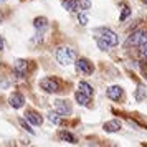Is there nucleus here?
Masks as SVG:
<instances>
[{"instance_id":"1","label":"nucleus","mask_w":147,"mask_h":147,"mask_svg":"<svg viewBox=\"0 0 147 147\" xmlns=\"http://www.w3.org/2000/svg\"><path fill=\"white\" fill-rule=\"evenodd\" d=\"M74 58H76V55H74V51L71 50V48L61 47V48L56 50V60H58V63L63 65V66L71 65V63L74 61Z\"/></svg>"},{"instance_id":"2","label":"nucleus","mask_w":147,"mask_h":147,"mask_svg":"<svg viewBox=\"0 0 147 147\" xmlns=\"http://www.w3.org/2000/svg\"><path fill=\"white\" fill-rule=\"evenodd\" d=\"M142 43H147V32L146 30H136L134 33L129 35V38H127V45L131 47H139Z\"/></svg>"},{"instance_id":"3","label":"nucleus","mask_w":147,"mask_h":147,"mask_svg":"<svg viewBox=\"0 0 147 147\" xmlns=\"http://www.w3.org/2000/svg\"><path fill=\"white\" fill-rule=\"evenodd\" d=\"M98 32L101 33L99 38H102L109 47H116L119 43V36H117V33H114L113 30H109V28H99Z\"/></svg>"},{"instance_id":"4","label":"nucleus","mask_w":147,"mask_h":147,"mask_svg":"<svg viewBox=\"0 0 147 147\" xmlns=\"http://www.w3.org/2000/svg\"><path fill=\"white\" fill-rule=\"evenodd\" d=\"M40 88L45 89L47 93H58L60 91V83L53 78H43L40 81Z\"/></svg>"},{"instance_id":"5","label":"nucleus","mask_w":147,"mask_h":147,"mask_svg":"<svg viewBox=\"0 0 147 147\" xmlns=\"http://www.w3.org/2000/svg\"><path fill=\"white\" fill-rule=\"evenodd\" d=\"M76 69L83 74H91L94 71V66L93 63L86 58H80V60H76Z\"/></svg>"},{"instance_id":"6","label":"nucleus","mask_w":147,"mask_h":147,"mask_svg":"<svg viewBox=\"0 0 147 147\" xmlns=\"http://www.w3.org/2000/svg\"><path fill=\"white\" fill-rule=\"evenodd\" d=\"M55 107H56V111L61 114V116H69V114L73 113V109H71V104L65 99H56L55 101Z\"/></svg>"},{"instance_id":"7","label":"nucleus","mask_w":147,"mask_h":147,"mask_svg":"<svg viewBox=\"0 0 147 147\" xmlns=\"http://www.w3.org/2000/svg\"><path fill=\"white\" fill-rule=\"evenodd\" d=\"M106 94H107V98H109V99L119 101L121 98H122V94H124V89H122L121 86H117V84H114V86H109V88H107Z\"/></svg>"},{"instance_id":"8","label":"nucleus","mask_w":147,"mask_h":147,"mask_svg":"<svg viewBox=\"0 0 147 147\" xmlns=\"http://www.w3.org/2000/svg\"><path fill=\"white\" fill-rule=\"evenodd\" d=\"M8 102H10V106H12V107H15V109H20V107L25 104V99H23V96H22V94L13 93V94H10Z\"/></svg>"},{"instance_id":"9","label":"nucleus","mask_w":147,"mask_h":147,"mask_svg":"<svg viewBox=\"0 0 147 147\" xmlns=\"http://www.w3.org/2000/svg\"><path fill=\"white\" fill-rule=\"evenodd\" d=\"M25 117H27V121H30L32 124H35V126H41V122H43L41 116L38 113H35V111H27V113H25Z\"/></svg>"},{"instance_id":"10","label":"nucleus","mask_w":147,"mask_h":147,"mask_svg":"<svg viewBox=\"0 0 147 147\" xmlns=\"http://www.w3.org/2000/svg\"><path fill=\"white\" fill-rule=\"evenodd\" d=\"M13 69H15V74L18 76V78H22L23 74H25V71H27V61L25 60H17L13 65Z\"/></svg>"},{"instance_id":"11","label":"nucleus","mask_w":147,"mask_h":147,"mask_svg":"<svg viewBox=\"0 0 147 147\" xmlns=\"http://www.w3.org/2000/svg\"><path fill=\"white\" fill-rule=\"evenodd\" d=\"M102 127H104L106 132H117L121 129V122L117 119H113V121H109V122H106Z\"/></svg>"},{"instance_id":"12","label":"nucleus","mask_w":147,"mask_h":147,"mask_svg":"<svg viewBox=\"0 0 147 147\" xmlns=\"http://www.w3.org/2000/svg\"><path fill=\"white\" fill-rule=\"evenodd\" d=\"M78 89H80L81 93L88 94V96H93V86L86 83V81H80V84H78Z\"/></svg>"},{"instance_id":"13","label":"nucleus","mask_w":147,"mask_h":147,"mask_svg":"<svg viewBox=\"0 0 147 147\" xmlns=\"http://www.w3.org/2000/svg\"><path fill=\"white\" fill-rule=\"evenodd\" d=\"M89 98H91V96L81 93V91H76V94H74V99L78 101V104H81V106H86L88 102H89Z\"/></svg>"},{"instance_id":"14","label":"nucleus","mask_w":147,"mask_h":147,"mask_svg":"<svg viewBox=\"0 0 147 147\" xmlns=\"http://www.w3.org/2000/svg\"><path fill=\"white\" fill-rule=\"evenodd\" d=\"M61 5H63V8L68 10V12H76V10H78V3H76V0H63Z\"/></svg>"},{"instance_id":"15","label":"nucleus","mask_w":147,"mask_h":147,"mask_svg":"<svg viewBox=\"0 0 147 147\" xmlns=\"http://www.w3.org/2000/svg\"><path fill=\"white\" fill-rule=\"evenodd\" d=\"M60 139L65 140V142H69V144H76V142H78V140H76V136H73V134L68 132V131L60 132Z\"/></svg>"},{"instance_id":"16","label":"nucleus","mask_w":147,"mask_h":147,"mask_svg":"<svg viewBox=\"0 0 147 147\" xmlns=\"http://www.w3.org/2000/svg\"><path fill=\"white\" fill-rule=\"evenodd\" d=\"M146 96H147V89L146 86H137V89H136V101H142V99H146Z\"/></svg>"},{"instance_id":"17","label":"nucleus","mask_w":147,"mask_h":147,"mask_svg":"<svg viewBox=\"0 0 147 147\" xmlns=\"http://www.w3.org/2000/svg\"><path fill=\"white\" fill-rule=\"evenodd\" d=\"M33 27L38 30V28H47L48 27V20L45 17H38V18H35L33 20Z\"/></svg>"},{"instance_id":"18","label":"nucleus","mask_w":147,"mask_h":147,"mask_svg":"<svg viewBox=\"0 0 147 147\" xmlns=\"http://www.w3.org/2000/svg\"><path fill=\"white\" fill-rule=\"evenodd\" d=\"M48 121L50 122H53L55 126H60L61 124V117H60V113H48Z\"/></svg>"},{"instance_id":"19","label":"nucleus","mask_w":147,"mask_h":147,"mask_svg":"<svg viewBox=\"0 0 147 147\" xmlns=\"http://www.w3.org/2000/svg\"><path fill=\"white\" fill-rule=\"evenodd\" d=\"M80 10H89L91 8V0H76Z\"/></svg>"},{"instance_id":"20","label":"nucleus","mask_w":147,"mask_h":147,"mask_svg":"<svg viewBox=\"0 0 147 147\" xmlns=\"http://www.w3.org/2000/svg\"><path fill=\"white\" fill-rule=\"evenodd\" d=\"M18 122H20V124H22V127H23L25 131H28V132H30V134H35V131H33V129H32V126H30V124H28V122H27V121H25V119H23V117H22V119H18Z\"/></svg>"},{"instance_id":"21","label":"nucleus","mask_w":147,"mask_h":147,"mask_svg":"<svg viewBox=\"0 0 147 147\" xmlns=\"http://www.w3.org/2000/svg\"><path fill=\"white\" fill-rule=\"evenodd\" d=\"M139 55H140V58H146L147 60V43L139 45Z\"/></svg>"},{"instance_id":"22","label":"nucleus","mask_w":147,"mask_h":147,"mask_svg":"<svg viewBox=\"0 0 147 147\" xmlns=\"http://www.w3.org/2000/svg\"><path fill=\"white\" fill-rule=\"evenodd\" d=\"M129 15H131V8H129V7H124V8H122V12H121L119 20H121V22H124L127 17H129Z\"/></svg>"},{"instance_id":"23","label":"nucleus","mask_w":147,"mask_h":147,"mask_svg":"<svg viewBox=\"0 0 147 147\" xmlns=\"http://www.w3.org/2000/svg\"><path fill=\"white\" fill-rule=\"evenodd\" d=\"M96 41H98V47H99V50H102V51H107V50H109V45H107L102 38H98Z\"/></svg>"},{"instance_id":"24","label":"nucleus","mask_w":147,"mask_h":147,"mask_svg":"<svg viewBox=\"0 0 147 147\" xmlns=\"http://www.w3.org/2000/svg\"><path fill=\"white\" fill-rule=\"evenodd\" d=\"M78 22H80L81 25L84 27V25H88V17L84 13H80V15H78Z\"/></svg>"},{"instance_id":"25","label":"nucleus","mask_w":147,"mask_h":147,"mask_svg":"<svg viewBox=\"0 0 147 147\" xmlns=\"http://www.w3.org/2000/svg\"><path fill=\"white\" fill-rule=\"evenodd\" d=\"M8 86H10L8 81H0V88H8Z\"/></svg>"},{"instance_id":"26","label":"nucleus","mask_w":147,"mask_h":147,"mask_svg":"<svg viewBox=\"0 0 147 147\" xmlns=\"http://www.w3.org/2000/svg\"><path fill=\"white\" fill-rule=\"evenodd\" d=\"M3 45H5V41H3V36H0V50H3Z\"/></svg>"},{"instance_id":"27","label":"nucleus","mask_w":147,"mask_h":147,"mask_svg":"<svg viewBox=\"0 0 147 147\" xmlns=\"http://www.w3.org/2000/svg\"><path fill=\"white\" fill-rule=\"evenodd\" d=\"M144 3H146V5H147V0H144Z\"/></svg>"}]
</instances>
